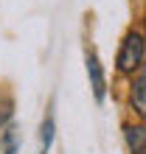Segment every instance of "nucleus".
Returning a JSON list of instances; mask_svg holds the SVG:
<instances>
[{
  "label": "nucleus",
  "mask_w": 146,
  "mask_h": 154,
  "mask_svg": "<svg viewBox=\"0 0 146 154\" xmlns=\"http://www.w3.org/2000/svg\"><path fill=\"white\" fill-rule=\"evenodd\" d=\"M132 106L143 121H146V73L132 81Z\"/></svg>",
  "instance_id": "obj_5"
},
{
  "label": "nucleus",
  "mask_w": 146,
  "mask_h": 154,
  "mask_svg": "<svg viewBox=\"0 0 146 154\" xmlns=\"http://www.w3.org/2000/svg\"><path fill=\"white\" fill-rule=\"evenodd\" d=\"M11 118H14V98L8 93H3L0 95V129H6L11 123Z\"/></svg>",
  "instance_id": "obj_7"
},
{
  "label": "nucleus",
  "mask_w": 146,
  "mask_h": 154,
  "mask_svg": "<svg viewBox=\"0 0 146 154\" xmlns=\"http://www.w3.org/2000/svg\"><path fill=\"white\" fill-rule=\"evenodd\" d=\"M124 137L132 154H146V126H124Z\"/></svg>",
  "instance_id": "obj_3"
},
{
  "label": "nucleus",
  "mask_w": 146,
  "mask_h": 154,
  "mask_svg": "<svg viewBox=\"0 0 146 154\" xmlns=\"http://www.w3.org/2000/svg\"><path fill=\"white\" fill-rule=\"evenodd\" d=\"M84 65H87V79H90V87H93V95H96V101L101 104L104 95H107V79H104V67H101V62H98L96 51H87Z\"/></svg>",
  "instance_id": "obj_2"
},
{
  "label": "nucleus",
  "mask_w": 146,
  "mask_h": 154,
  "mask_svg": "<svg viewBox=\"0 0 146 154\" xmlns=\"http://www.w3.org/2000/svg\"><path fill=\"white\" fill-rule=\"evenodd\" d=\"M53 134H56V123H53V115L48 112L42 118V126H40V154H48L53 146Z\"/></svg>",
  "instance_id": "obj_6"
},
{
  "label": "nucleus",
  "mask_w": 146,
  "mask_h": 154,
  "mask_svg": "<svg viewBox=\"0 0 146 154\" xmlns=\"http://www.w3.org/2000/svg\"><path fill=\"white\" fill-rule=\"evenodd\" d=\"M20 149V129L14 123H8L6 129H0V151L3 154H17Z\"/></svg>",
  "instance_id": "obj_4"
},
{
  "label": "nucleus",
  "mask_w": 146,
  "mask_h": 154,
  "mask_svg": "<svg viewBox=\"0 0 146 154\" xmlns=\"http://www.w3.org/2000/svg\"><path fill=\"white\" fill-rule=\"evenodd\" d=\"M143 53H146V42L138 31H129L124 37L121 42V48H118V59H115V65L121 73H132V70H138L141 67V62H143Z\"/></svg>",
  "instance_id": "obj_1"
}]
</instances>
